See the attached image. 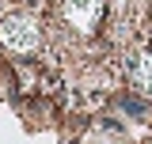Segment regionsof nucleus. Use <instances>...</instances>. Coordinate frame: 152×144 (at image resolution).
Instances as JSON below:
<instances>
[{
  "mask_svg": "<svg viewBox=\"0 0 152 144\" xmlns=\"http://www.w3.org/2000/svg\"><path fill=\"white\" fill-rule=\"evenodd\" d=\"M133 87L145 91V95L152 99V53H145V61L137 65V72H133Z\"/></svg>",
  "mask_w": 152,
  "mask_h": 144,
  "instance_id": "f257e3e1",
  "label": "nucleus"
},
{
  "mask_svg": "<svg viewBox=\"0 0 152 144\" xmlns=\"http://www.w3.org/2000/svg\"><path fill=\"white\" fill-rule=\"evenodd\" d=\"M148 144H152V140H148Z\"/></svg>",
  "mask_w": 152,
  "mask_h": 144,
  "instance_id": "f03ea898",
  "label": "nucleus"
}]
</instances>
